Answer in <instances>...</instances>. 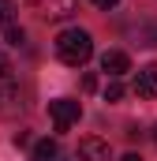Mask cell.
<instances>
[{
	"mask_svg": "<svg viewBox=\"0 0 157 161\" xmlns=\"http://www.w3.org/2000/svg\"><path fill=\"white\" fill-rule=\"evenodd\" d=\"M56 161H60V158H56Z\"/></svg>",
	"mask_w": 157,
	"mask_h": 161,
	"instance_id": "cell-17",
	"label": "cell"
},
{
	"mask_svg": "<svg viewBox=\"0 0 157 161\" xmlns=\"http://www.w3.org/2000/svg\"><path fill=\"white\" fill-rule=\"evenodd\" d=\"M75 161H112V158H109V146H105L101 139H94V135H90V139H82V142H78Z\"/></svg>",
	"mask_w": 157,
	"mask_h": 161,
	"instance_id": "cell-4",
	"label": "cell"
},
{
	"mask_svg": "<svg viewBox=\"0 0 157 161\" xmlns=\"http://www.w3.org/2000/svg\"><path fill=\"white\" fill-rule=\"evenodd\" d=\"M97 8H112V4H120V0H94Z\"/></svg>",
	"mask_w": 157,
	"mask_h": 161,
	"instance_id": "cell-14",
	"label": "cell"
},
{
	"mask_svg": "<svg viewBox=\"0 0 157 161\" xmlns=\"http://www.w3.org/2000/svg\"><path fill=\"white\" fill-rule=\"evenodd\" d=\"M56 158H60V146L52 139H41L38 146H34V161H56Z\"/></svg>",
	"mask_w": 157,
	"mask_h": 161,
	"instance_id": "cell-7",
	"label": "cell"
},
{
	"mask_svg": "<svg viewBox=\"0 0 157 161\" xmlns=\"http://www.w3.org/2000/svg\"><path fill=\"white\" fill-rule=\"evenodd\" d=\"M90 53H94V38H90L86 30H78V26L64 30V34L56 38V56H60L68 68H82V64L90 60Z\"/></svg>",
	"mask_w": 157,
	"mask_h": 161,
	"instance_id": "cell-1",
	"label": "cell"
},
{
	"mask_svg": "<svg viewBox=\"0 0 157 161\" xmlns=\"http://www.w3.org/2000/svg\"><path fill=\"white\" fill-rule=\"evenodd\" d=\"M120 97H123V86H120V82L112 79L109 86H105V101H120Z\"/></svg>",
	"mask_w": 157,
	"mask_h": 161,
	"instance_id": "cell-12",
	"label": "cell"
},
{
	"mask_svg": "<svg viewBox=\"0 0 157 161\" xmlns=\"http://www.w3.org/2000/svg\"><path fill=\"white\" fill-rule=\"evenodd\" d=\"M8 75H11V64H8V56L0 53V82H8Z\"/></svg>",
	"mask_w": 157,
	"mask_h": 161,
	"instance_id": "cell-13",
	"label": "cell"
},
{
	"mask_svg": "<svg viewBox=\"0 0 157 161\" xmlns=\"http://www.w3.org/2000/svg\"><path fill=\"white\" fill-rule=\"evenodd\" d=\"M135 94H138V97H157V64L138 68V75H135Z\"/></svg>",
	"mask_w": 157,
	"mask_h": 161,
	"instance_id": "cell-5",
	"label": "cell"
},
{
	"mask_svg": "<svg viewBox=\"0 0 157 161\" xmlns=\"http://www.w3.org/2000/svg\"><path fill=\"white\" fill-rule=\"evenodd\" d=\"M11 109H19V90L0 82V113H11Z\"/></svg>",
	"mask_w": 157,
	"mask_h": 161,
	"instance_id": "cell-8",
	"label": "cell"
},
{
	"mask_svg": "<svg viewBox=\"0 0 157 161\" xmlns=\"http://www.w3.org/2000/svg\"><path fill=\"white\" fill-rule=\"evenodd\" d=\"M101 71L105 75H123V71H131V60H127V53H120V49H109L105 56H101Z\"/></svg>",
	"mask_w": 157,
	"mask_h": 161,
	"instance_id": "cell-6",
	"label": "cell"
},
{
	"mask_svg": "<svg viewBox=\"0 0 157 161\" xmlns=\"http://www.w3.org/2000/svg\"><path fill=\"white\" fill-rule=\"evenodd\" d=\"M135 41L138 45H157V26H138L135 30Z\"/></svg>",
	"mask_w": 157,
	"mask_h": 161,
	"instance_id": "cell-10",
	"label": "cell"
},
{
	"mask_svg": "<svg viewBox=\"0 0 157 161\" xmlns=\"http://www.w3.org/2000/svg\"><path fill=\"white\" fill-rule=\"evenodd\" d=\"M30 11L38 19H49V23H60V19H71L78 11V0H26Z\"/></svg>",
	"mask_w": 157,
	"mask_h": 161,
	"instance_id": "cell-2",
	"label": "cell"
},
{
	"mask_svg": "<svg viewBox=\"0 0 157 161\" xmlns=\"http://www.w3.org/2000/svg\"><path fill=\"white\" fill-rule=\"evenodd\" d=\"M49 116H52V127H56V131H68V127H75V124H78L82 105H78V101H71V97L49 101Z\"/></svg>",
	"mask_w": 157,
	"mask_h": 161,
	"instance_id": "cell-3",
	"label": "cell"
},
{
	"mask_svg": "<svg viewBox=\"0 0 157 161\" xmlns=\"http://www.w3.org/2000/svg\"><path fill=\"white\" fill-rule=\"evenodd\" d=\"M154 139H157V131H154Z\"/></svg>",
	"mask_w": 157,
	"mask_h": 161,
	"instance_id": "cell-16",
	"label": "cell"
},
{
	"mask_svg": "<svg viewBox=\"0 0 157 161\" xmlns=\"http://www.w3.org/2000/svg\"><path fill=\"white\" fill-rule=\"evenodd\" d=\"M120 161H142V158H138V154H123Z\"/></svg>",
	"mask_w": 157,
	"mask_h": 161,
	"instance_id": "cell-15",
	"label": "cell"
},
{
	"mask_svg": "<svg viewBox=\"0 0 157 161\" xmlns=\"http://www.w3.org/2000/svg\"><path fill=\"white\" fill-rule=\"evenodd\" d=\"M11 26H15V4L0 0V30H11Z\"/></svg>",
	"mask_w": 157,
	"mask_h": 161,
	"instance_id": "cell-9",
	"label": "cell"
},
{
	"mask_svg": "<svg viewBox=\"0 0 157 161\" xmlns=\"http://www.w3.org/2000/svg\"><path fill=\"white\" fill-rule=\"evenodd\" d=\"M4 38H8V45H15V49H19V45L26 41V34H23L19 26H11V30H4Z\"/></svg>",
	"mask_w": 157,
	"mask_h": 161,
	"instance_id": "cell-11",
	"label": "cell"
}]
</instances>
